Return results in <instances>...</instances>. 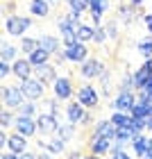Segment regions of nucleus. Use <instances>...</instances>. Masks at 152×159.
Listing matches in <instances>:
<instances>
[{"label":"nucleus","mask_w":152,"mask_h":159,"mask_svg":"<svg viewBox=\"0 0 152 159\" xmlns=\"http://www.w3.org/2000/svg\"><path fill=\"white\" fill-rule=\"evenodd\" d=\"M139 52L143 57H152V39L150 37L143 39V41H139Z\"/></svg>","instance_id":"31"},{"label":"nucleus","mask_w":152,"mask_h":159,"mask_svg":"<svg viewBox=\"0 0 152 159\" xmlns=\"http://www.w3.org/2000/svg\"><path fill=\"white\" fill-rule=\"evenodd\" d=\"M150 75H152V57H148L145 64H143V66L134 73V84H136V89H141V86L145 84V80H148Z\"/></svg>","instance_id":"13"},{"label":"nucleus","mask_w":152,"mask_h":159,"mask_svg":"<svg viewBox=\"0 0 152 159\" xmlns=\"http://www.w3.org/2000/svg\"><path fill=\"white\" fill-rule=\"evenodd\" d=\"M91 139H93V141H91V152H93V155H105V152H109L111 146H114L111 139L100 136V134H93Z\"/></svg>","instance_id":"11"},{"label":"nucleus","mask_w":152,"mask_h":159,"mask_svg":"<svg viewBox=\"0 0 152 159\" xmlns=\"http://www.w3.org/2000/svg\"><path fill=\"white\" fill-rule=\"evenodd\" d=\"M0 123H2V127H9V125H11V114H9V111H2Z\"/></svg>","instance_id":"38"},{"label":"nucleus","mask_w":152,"mask_h":159,"mask_svg":"<svg viewBox=\"0 0 152 159\" xmlns=\"http://www.w3.org/2000/svg\"><path fill=\"white\" fill-rule=\"evenodd\" d=\"M23 91L18 89V86H7V89H2V100L5 105L9 107V109H18L20 105H23Z\"/></svg>","instance_id":"7"},{"label":"nucleus","mask_w":152,"mask_h":159,"mask_svg":"<svg viewBox=\"0 0 152 159\" xmlns=\"http://www.w3.org/2000/svg\"><path fill=\"white\" fill-rule=\"evenodd\" d=\"M70 93H73V86H70V80H68V77L55 80V96L59 98V100L70 98Z\"/></svg>","instance_id":"14"},{"label":"nucleus","mask_w":152,"mask_h":159,"mask_svg":"<svg viewBox=\"0 0 152 159\" xmlns=\"http://www.w3.org/2000/svg\"><path fill=\"white\" fill-rule=\"evenodd\" d=\"M143 159H152V157H143Z\"/></svg>","instance_id":"48"},{"label":"nucleus","mask_w":152,"mask_h":159,"mask_svg":"<svg viewBox=\"0 0 152 159\" xmlns=\"http://www.w3.org/2000/svg\"><path fill=\"white\" fill-rule=\"evenodd\" d=\"M150 116H152V109H150Z\"/></svg>","instance_id":"49"},{"label":"nucleus","mask_w":152,"mask_h":159,"mask_svg":"<svg viewBox=\"0 0 152 159\" xmlns=\"http://www.w3.org/2000/svg\"><path fill=\"white\" fill-rule=\"evenodd\" d=\"M129 2H132L134 7H141V5H143V0H129Z\"/></svg>","instance_id":"45"},{"label":"nucleus","mask_w":152,"mask_h":159,"mask_svg":"<svg viewBox=\"0 0 152 159\" xmlns=\"http://www.w3.org/2000/svg\"><path fill=\"white\" fill-rule=\"evenodd\" d=\"M75 127H77V125H73V123H66V125H59V129H57L59 134H57V136H61L64 141H70V139L75 136Z\"/></svg>","instance_id":"28"},{"label":"nucleus","mask_w":152,"mask_h":159,"mask_svg":"<svg viewBox=\"0 0 152 159\" xmlns=\"http://www.w3.org/2000/svg\"><path fill=\"white\" fill-rule=\"evenodd\" d=\"M134 11H136V7H134V5H129V7H120V9H118V16H120V20H127V23H129V20L134 18Z\"/></svg>","instance_id":"30"},{"label":"nucleus","mask_w":152,"mask_h":159,"mask_svg":"<svg viewBox=\"0 0 152 159\" xmlns=\"http://www.w3.org/2000/svg\"><path fill=\"white\" fill-rule=\"evenodd\" d=\"M39 159H52V152H43V155H41Z\"/></svg>","instance_id":"44"},{"label":"nucleus","mask_w":152,"mask_h":159,"mask_svg":"<svg viewBox=\"0 0 152 159\" xmlns=\"http://www.w3.org/2000/svg\"><path fill=\"white\" fill-rule=\"evenodd\" d=\"M39 146H41V148H46L48 152H52V155H55V152H61V150H64L66 141H64L61 136H55L52 141H39Z\"/></svg>","instance_id":"21"},{"label":"nucleus","mask_w":152,"mask_h":159,"mask_svg":"<svg viewBox=\"0 0 152 159\" xmlns=\"http://www.w3.org/2000/svg\"><path fill=\"white\" fill-rule=\"evenodd\" d=\"M18 89L23 91V96H25L27 100H39V98L43 96V82H41V80H32V77L20 80Z\"/></svg>","instance_id":"1"},{"label":"nucleus","mask_w":152,"mask_h":159,"mask_svg":"<svg viewBox=\"0 0 152 159\" xmlns=\"http://www.w3.org/2000/svg\"><path fill=\"white\" fill-rule=\"evenodd\" d=\"M2 159H20V155H16V152H9V155H2Z\"/></svg>","instance_id":"43"},{"label":"nucleus","mask_w":152,"mask_h":159,"mask_svg":"<svg viewBox=\"0 0 152 159\" xmlns=\"http://www.w3.org/2000/svg\"><path fill=\"white\" fill-rule=\"evenodd\" d=\"M7 146H9V152H16V155H20V152H25V146H27V136H23L20 132H16V134H11V136H9Z\"/></svg>","instance_id":"15"},{"label":"nucleus","mask_w":152,"mask_h":159,"mask_svg":"<svg viewBox=\"0 0 152 159\" xmlns=\"http://www.w3.org/2000/svg\"><path fill=\"white\" fill-rule=\"evenodd\" d=\"M79 73H82L84 77H89V80H93V77H102V73H105V64L100 61V59H84V61H82V68H79Z\"/></svg>","instance_id":"6"},{"label":"nucleus","mask_w":152,"mask_h":159,"mask_svg":"<svg viewBox=\"0 0 152 159\" xmlns=\"http://www.w3.org/2000/svg\"><path fill=\"white\" fill-rule=\"evenodd\" d=\"M89 159H100V157H98V155H91V157H89Z\"/></svg>","instance_id":"46"},{"label":"nucleus","mask_w":152,"mask_h":159,"mask_svg":"<svg viewBox=\"0 0 152 159\" xmlns=\"http://www.w3.org/2000/svg\"><path fill=\"white\" fill-rule=\"evenodd\" d=\"M132 114H127V111H114V116H111V123L116 127H123V125H132Z\"/></svg>","instance_id":"24"},{"label":"nucleus","mask_w":152,"mask_h":159,"mask_svg":"<svg viewBox=\"0 0 152 159\" xmlns=\"http://www.w3.org/2000/svg\"><path fill=\"white\" fill-rule=\"evenodd\" d=\"M34 75H37V80H41L43 84H50L57 80V70L55 66H50V64H41V66H34Z\"/></svg>","instance_id":"12"},{"label":"nucleus","mask_w":152,"mask_h":159,"mask_svg":"<svg viewBox=\"0 0 152 159\" xmlns=\"http://www.w3.org/2000/svg\"><path fill=\"white\" fill-rule=\"evenodd\" d=\"M93 134H100V136H107V139L116 141V125L111 123V118L109 120H100L96 125V132H93Z\"/></svg>","instance_id":"16"},{"label":"nucleus","mask_w":152,"mask_h":159,"mask_svg":"<svg viewBox=\"0 0 152 159\" xmlns=\"http://www.w3.org/2000/svg\"><path fill=\"white\" fill-rule=\"evenodd\" d=\"M39 129L37 120H34L32 116H18L16 120V132H20L23 136H34V132Z\"/></svg>","instance_id":"10"},{"label":"nucleus","mask_w":152,"mask_h":159,"mask_svg":"<svg viewBox=\"0 0 152 159\" xmlns=\"http://www.w3.org/2000/svg\"><path fill=\"white\" fill-rule=\"evenodd\" d=\"M98 100H100V93L96 91V86H91V84H84L82 89L77 91V102H82L84 107H96Z\"/></svg>","instance_id":"8"},{"label":"nucleus","mask_w":152,"mask_h":159,"mask_svg":"<svg viewBox=\"0 0 152 159\" xmlns=\"http://www.w3.org/2000/svg\"><path fill=\"white\" fill-rule=\"evenodd\" d=\"M57 25H59V32H61V37H64V43H66V46H70V43L79 41V39H77V25H75L73 20L68 18V16L59 18V20H57Z\"/></svg>","instance_id":"3"},{"label":"nucleus","mask_w":152,"mask_h":159,"mask_svg":"<svg viewBox=\"0 0 152 159\" xmlns=\"http://www.w3.org/2000/svg\"><path fill=\"white\" fill-rule=\"evenodd\" d=\"M30 11L34 14V16H48L50 11V2L48 0H30Z\"/></svg>","instance_id":"20"},{"label":"nucleus","mask_w":152,"mask_h":159,"mask_svg":"<svg viewBox=\"0 0 152 159\" xmlns=\"http://www.w3.org/2000/svg\"><path fill=\"white\" fill-rule=\"evenodd\" d=\"M66 2L70 5V9H73V11H79V14L89 9V0H66Z\"/></svg>","instance_id":"32"},{"label":"nucleus","mask_w":152,"mask_h":159,"mask_svg":"<svg viewBox=\"0 0 152 159\" xmlns=\"http://www.w3.org/2000/svg\"><path fill=\"white\" fill-rule=\"evenodd\" d=\"M93 34H96V30H93L91 25H84V23H79V25H77V39H79V41H84V43H86V41H91V39H93Z\"/></svg>","instance_id":"26"},{"label":"nucleus","mask_w":152,"mask_h":159,"mask_svg":"<svg viewBox=\"0 0 152 159\" xmlns=\"http://www.w3.org/2000/svg\"><path fill=\"white\" fill-rule=\"evenodd\" d=\"M132 148H134V152L139 155V157H148L150 139H148V136H143V132H141V134H136V136H134V141H132Z\"/></svg>","instance_id":"18"},{"label":"nucleus","mask_w":152,"mask_h":159,"mask_svg":"<svg viewBox=\"0 0 152 159\" xmlns=\"http://www.w3.org/2000/svg\"><path fill=\"white\" fill-rule=\"evenodd\" d=\"M20 48H23V52H34V50L39 48V39H30V37H25L23 39V43H20Z\"/></svg>","instance_id":"29"},{"label":"nucleus","mask_w":152,"mask_h":159,"mask_svg":"<svg viewBox=\"0 0 152 159\" xmlns=\"http://www.w3.org/2000/svg\"><path fill=\"white\" fill-rule=\"evenodd\" d=\"M20 159H39V157L32 155V152H20Z\"/></svg>","instance_id":"41"},{"label":"nucleus","mask_w":152,"mask_h":159,"mask_svg":"<svg viewBox=\"0 0 152 159\" xmlns=\"http://www.w3.org/2000/svg\"><path fill=\"white\" fill-rule=\"evenodd\" d=\"M136 100H139V98H136L132 91H120L118 98L111 102V109H116V111H127L129 114V111H132V107L136 105Z\"/></svg>","instance_id":"4"},{"label":"nucleus","mask_w":152,"mask_h":159,"mask_svg":"<svg viewBox=\"0 0 152 159\" xmlns=\"http://www.w3.org/2000/svg\"><path fill=\"white\" fill-rule=\"evenodd\" d=\"M111 159H129V155L125 152V150H116V152H114V157Z\"/></svg>","instance_id":"39"},{"label":"nucleus","mask_w":152,"mask_h":159,"mask_svg":"<svg viewBox=\"0 0 152 159\" xmlns=\"http://www.w3.org/2000/svg\"><path fill=\"white\" fill-rule=\"evenodd\" d=\"M107 7H109V0H89V9H91V14H102L107 11Z\"/></svg>","instance_id":"27"},{"label":"nucleus","mask_w":152,"mask_h":159,"mask_svg":"<svg viewBox=\"0 0 152 159\" xmlns=\"http://www.w3.org/2000/svg\"><path fill=\"white\" fill-rule=\"evenodd\" d=\"M145 129H148V132H152V116L145 118Z\"/></svg>","instance_id":"42"},{"label":"nucleus","mask_w":152,"mask_h":159,"mask_svg":"<svg viewBox=\"0 0 152 159\" xmlns=\"http://www.w3.org/2000/svg\"><path fill=\"white\" fill-rule=\"evenodd\" d=\"M48 59H50V52L46 48H37L34 52H30V61H32V66H41V64H48Z\"/></svg>","instance_id":"22"},{"label":"nucleus","mask_w":152,"mask_h":159,"mask_svg":"<svg viewBox=\"0 0 152 159\" xmlns=\"http://www.w3.org/2000/svg\"><path fill=\"white\" fill-rule=\"evenodd\" d=\"M145 27L148 32H152V14H145Z\"/></svg>","instance_id":"40"},{"label":"nucleus","mask_w":152,"mask_h":159,"mask_svg":"<svg viewBox=\"0 0 152 159\" xmlns=\"http://www.w3.org/2000/svg\"><path fill=\"white\" fill-rule=\"evenodd\" d=\"M82 102H73V105H68V123H73V125H77V123H82L84 120V109H82Z\"/></svg>","instance_id":"19"},{"label":"nucleus","mask_w":152,"mask_h":159,"mask_svg":"<svg viewBox=\"0 0 152 159\" xmlns=\"http://www.w3.org/2000/svg\"><path fill=\"white\" fill-rule=\"evenodd\" d=\"M93 39H96L98 43H102V41L107 39V30H105V27H100V25H98V27H96V34H93Z\"/></svg>","instance_id":"37"},{"label":"nucleus","mask_w":152,"mask_h":159,"mask_svg":"<svg viewBox=\"0 0 152 159\" xmlns=\"http://www.w3.org/2000/svg\"><path fill=\"white\" fill-rule=\"evenodd\" d=\"M64 52H66L68 61L79 64V61H84V59H86V55H89V48L84 46V41H75V43H70V46L64 48Z\"/></svg>","instance_id":"5"},{"label":"nucleus","mask_w":152,"mask_h":159,"mask_svg":"<svg viewBox=\"0 0 152 159\" xmlns=\"http://www.w3.org/2000/svg\"><path fill=\"white\" fill-rule=\"evenodd\" d=\"M9 73H14V66H9V61L0 59V75H2V80L9 75Z\"/></svg>","instance_id":"36"},{"label":"nucleus","mask_w":152,"mask_h":159,"mask_svg":"<svg viewBox=\"0 0 152 159\" xmlns=\"http://www.w3.org/2000/svg\"><path fill=\"white\" fill-rule=\"evenodd\" d=\"M39 46H41V48H46L50 55H52V52H59V41H57L55 37H48V34L39 39Z\"/></svg>","instance_id":"25"},{"label":"nucleus","mask_w":152,"mask_h":159,"mask_svg":"<svg viewBox=\"0 0 152 159\" xmlns=\"http://www.w3.org/2000/svg\"><path fill=\"white\" fill-rule=\"evenodd\" d=\"M82 159H89V157H82Z\"/></svg>","instance_id":"50"},{"label":"nucleus","mask_w":152,"mask_h":159,"mask_svg":"<svg viewBox=\"0 0 152 159\" xmlns=\"http://www.w3.org/2000/svg\"><path fill=\"white\" fill-rule=\"evenodd\" d=\"M14 75L20 77V80H27L32 75V61L30 59H18L14 61Z\"/></svg>","instance_id":"17"},{"label":"nucleus","mask_w":152,"mask_h":159,"mask_svg":"<svg viewBox=\"0 0 152 159\" xmlns=\"http://www.w3.org/2000/svg\"><path fill=\"white\" fill-rule=\"evenodd\" d=\"M16 50H18V48H14V46H9V43H5V46H2V59H5V61L14 59V57H16Z\"/></svg>","instance_id":"33"},{"label":"nucleus","mask_w":152,"mask_h":159,"mask_svg":"<svg viewBox=\"0 0 152 159\" xmlns=\"http://www.w3.org/2000/svg\"><path fill=\"white\" fill-rule=\"evenodd\" d=\"M32 20L27 16H9L7 18V32L11 34V37H23L25 30H30Z\"/></svg>","instance_id":"2"},{"label":"nucleus","mask_w":152,"mask_h":159,"mask_svg":"<svg viewBox=\"0 0 152 159\" xmlns=\"http://www.w3.org/2000/svg\"><path fill=\"white\" fill-rule=\"evenodd\" d=\"M18 111H20V116H34V111H37V107H34L32 102H23L18 107Z\"/></svg>","instance_id":"34"},{"label":"nucleus","mask_w":152,"mask_h":159,"mask_svg":"<svg viewBox=\"0 0 152 159\" xmlns=\"http://www.w3.org/2000/svg\"><path fill=\"white\" fill-rule=\"evenodd\" d=\"M105 30H107V37H109V39H116V37H118V23H114V20L105 25Z\"/></svg>","instance_id":"35"},{"label":"nucleus","mask_w":152,"mask_h":159,"mask_svg":"<svg viewBox=\"0 0 152 159\" xmlns=\"http://www.w3.org/2000/svg\"><path fill=\"white\" fill-rule=\"evenodd\" d=\"M48 2H50V5H55V2H59V0H48Z\"/></svg>","instance_id":"47"},{"label":"nucleus","mask_w":152,"mask_h":159,"mask_svg":"<svg viewBox=\"0 0 152 159\" xmlns=\"http://www.w3.org/2000/svg\"><path fill=\"white\" fill-rule=\"evenodd\" d=\"M37 125H39L41 134H52V132L59 129V120H57V116H52V114H41L37 118Z\"/></svg>","instance_id":"9"},{"label":"nucleus","mask_w":152,"mask_h":159,"mask_svg":"<svg viewBox=\"0 0 152 159\" xmlns=\"http://www.w3.org/2000/svg\"><path fill=\"white\" fill-rule=\"evenodd\" d=\"M134 136H136V132H134V127H132V125H123V127H116V139H118V141L132 143V141H134Z\"/></svg>","instance_id":"23"}]
</instances>
